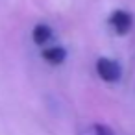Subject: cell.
Masks as SVG:
<instances>
[{
    "label": "cell",
    "instance_id": "cell-3",
    "mask_svg": "<svg viewBox=\"0 0 135 135\" xmlns=\"http://www.w3.org/2000/svg\"><path fill=\"white\" fill-rule=\"evenodd\" d=\"M43 57H45L48 63L57 65V63H63V61H65V57H67V50H65L63 46H52V48L43 50Z\"/></svg>",
    "mask_w": 135,
    "mask_h": 135
},
{
    "label": "cell",
    "instance_id": "cell-5",
    "mask_svg": "<svg viewBox=\"0 0 135 135\" xmlns=\"http://www.w3.org/2000/svg\"><path fill=\"white\" fill-rule=\"evenodd\" d=\"M93 131H94V135H115V133L111 131V128H107V126H104V124H94Z\"/></svg>",
    "mask_w": 135,
    "mask_h": 135
},
{
    "label": "cell",
    "instance_id": "cell-4",
    "mask_svg": "<svg viewBox=\"0 0 135 135\" xmlns=\"http://www.w3.org/2000/svg\"><path fill=\"white\" fill-rule=\"evenodd\" d=\"M50 37H52V30H50V26H46V24H37V26L33 28V32H32V39H33V43H35L37 46H43Z\"/></svg>",
    "mask_w": 135,
    "mask_h": 135
},
{
    "label": "cell",
    "instance_id": "cell-2",
    "mask_svg": "<svg viewBox=\"0 0 135 135\" xmlns=\"http://www.w3.org/2000/svg\"><path fill=\"white\" fill-rule=\"evenodd\" d=\"M109 22H111V26L115 28V32H117L118 35H126V33L129 32L131 24H133V17H131L128 11H124V9H117V11L111 13Z\"/></svg>",
    "mask_w": 135,
    "mask_h": 135
},
{
    "label": "cell",
    "instance_id": "cell-1",
    "mask_svg": "<svg viewBox=\"0 0 135 135\" xmlns=\"http://www.w3.org/2000/svg\"><path fill=\"white\" fill-rule=\"evenodd\" d=\"M96 72H98V76H100L104 81H107V83L118 81L120 76H122L120 65H118L115 59H111V57H100V59L96 61Z\"/></svg>",
    "mask_w": 135,
    "mask_h": 135
}]
</instances>
